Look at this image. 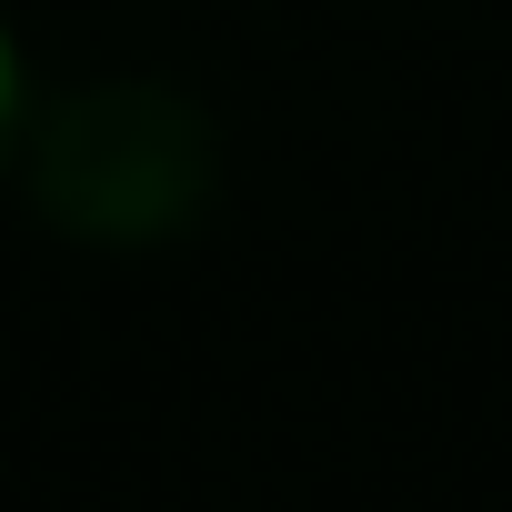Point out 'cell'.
Here are the masks:
<instances>
[{"mask_svg": "<svg viewBox=\"0 0 512 512\" xmlns=\"http://www.w3.org/2000/svg\"><path fill=\"white\" fill-rule=\"evenodd\" d=\"M21 191L61 241L161 251L221 201V121L181 81H91L31 121Z\"/></svg>", "mask_w": 512, "mask_h": 512, "instance_id": "6da1fadb", "label": "cell"}, {"mask_svg": "<svg viewBox=\"0 0 512 512\" xmlns=\"http://www.w3.org/2000/svg\"><path fill=\"white\" fill-rule=\"evenodd\" d=\"M21 111H31V81H21V51H11V31H0V161H11V151H21V131H31Z\"/></svg>", "mask_w": 512, "mask_h": 512, "instance_id": "7a4b0ae2", "label": "cell"}]
</instances>
